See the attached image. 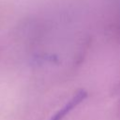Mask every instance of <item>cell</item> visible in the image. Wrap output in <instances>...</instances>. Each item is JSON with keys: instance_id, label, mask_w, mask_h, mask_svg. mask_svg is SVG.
<instances>
[{"instance_id": "1", "label": "cell", "mask_w": 120, "mask_h": 120, "mask_svg": "<svg viewBox=\"0 0 120 120\" xmlns=\"http://www.w3.org/2000/svg\"><path fill=\"white\" fill-rule=\"evenodd\" d=\"M50 120H52V119H51V118H50Z\"/></svg>"}]
</instances>
